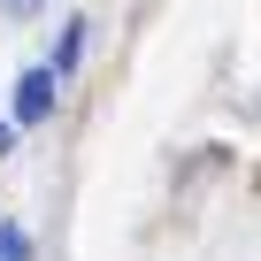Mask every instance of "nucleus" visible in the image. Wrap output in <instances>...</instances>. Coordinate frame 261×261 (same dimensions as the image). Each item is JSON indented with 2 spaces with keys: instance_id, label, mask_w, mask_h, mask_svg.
<instances>
[{
  "instance_id": "nucleus-2",
  "label": "nucleus",
  "mask_w": 261,
  "mask_h": 261,
  "mask_svg": "<svg viewBox=\"0 0 261 261\" xmlns=\"http://www.w3.org/2000/svg\"><path fill=\"white\" fill-rule=\"evenodd\" d=\"M85 62V16H69V31H62V46H54V77H69Z\"/></svg>"
},
{
  "instance_id": "nucleus-5",
  "label": "nucleus",
  "mask_w": 261,
  "mask_h": 261,
  "mask_svg": "<svg viewBox=\"0 0 261 261\" xmlns=\"http://www.w3.org/2000/svg\"><path fill=\"white\" fill-rule=\"evenodd\" d=\"M8 146H16V130H8V123H0V154H8Z\"/></svg>"
},
{
  "instance_id": "nucleus-3",
  "label": "nucleus",
  "mask_w": 261,
  "mask_h": 261,
  "mask_svg": "<svg viewBox=\"0 0 261 261\" xmlns=\"http://www.w3.org/2000/svg\"><path fill=\"white\" fill-rule=\"evenodd\" d=\"M0 261H31V238H23L16 223H0Z\"/></svg>"
},
{
  "instance_id": "nucleus-4",
  "label": "nucleus",
  "mask_w": 261,
  "mask_h": 261,
  "mask_svg": "<svg viewBox=\"0 0 261 261\" xmlns=\"http://www.w3.org/2000/svg\"><path fill=\"white\" fill-rule=\"evenodd\" d=\"M39 8H46V0H0V16H8V23H31Z\"/></svg>"
},
{
  "instance_id": "nucleus-1",
  "label": "nucleus",
  "mask_w": 261,
  "mask_h": 261,
  "mask_svg": "<svg viewBox=\"0 0 261 261\" xmlns=\"http://www.w3.org/2000/svg\"><path fill=\"white\" fill-rule=\"evenodd\" d=\"M54 92H62V77H54V62H39V69H23L16 77V123L31 130V123H46L54 115Z\"/></svg>"
}]
</instances>
